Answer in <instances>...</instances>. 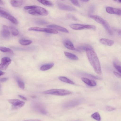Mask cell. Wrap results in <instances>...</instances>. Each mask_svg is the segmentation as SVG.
Listing matches in <instances>:
<instances>
[{
    "label": "cell",
    "mask_w": 121,
    "mask_h": 121,
    "mask_svg": "<svg viewBox=\"0 0 121 121\" xmlns=\"http://www.w3.org/2000/svg\"><path fill=\"white\" fill-rule=\"evenodd\" d=\"M2 36L5 39H8L9 37L10 33L7 27L5 25L3 26L2 31Z\"/></svg>",
    "instance_id": "obj_12"
},
{
    "label": "cell",
    "mask_w": 121,
    "mask_h": 121,
    "mask_svg": "<svg viewBox=\"0 0 121 121\" xmlns=\"http://www.w3.org/2000/svg\"><path fill=\"white\" fill-rule=\"evenodd\" d=\"M68 17L70 18L73 19V20H77V19L73 15L69 14L68 15Z\"/></svg>",
    "instance_id": "obj_40"
},
{
    "label": "cell",
    "mask_w": 121,
    "mask_h": 121,
    "mask_svg": "<svg viewBox=\"0 0 121 121\" xmlns=\"http://www.w3.org/2000/svg\"><path fill=\"white\" fill-rule=\"evenodd\" d=\"M46 33L53 34H56L58 32L56 30L50 28H46Z\"/></svg>",
    "instance_id": "obj_28"
},
{
    "label": "cell",
    "mask_w": 121,
    "mask_h": 121,
    "mask_svg": "<svg viewBox=\"0 0 121 121\" xmlns=\"http://www.w3.org/2000/svg\"><path fill=\"white\" fill-rule=\"evenodd\" d=\"M113 73L117 77L120 78H121V76L120 74L115 71H113Z\"/></svg>",
    "instance_id": "obj_39"
},
{
    "label": "cell",
    "mask_w": 121,
    "mask_h": 121,
    "mask_svg": "<svg viewBox=\"0 0 121 121\" xmlns=\"http://www.w3.org/2000/svg\"><path fill=\"white\" fill-rule=\"evenodd\" d=\"M8 101L12 104L13 109H19L24 106L25 104V103L23 101L17 99H10Z\"/></svg>",
    "instance_id": "obj_5"
},
{
    "label": "cell",
    "mask_w": 121,
    "mask_h": 121,
    "mask_svg": "<svg viewBox=\"0 0 121 121\" xmlns=\"http://www.w3.org/2000/svg\"><path fill=\"white\" fill-rule=\"evenodd\" d=\"M10 3L13 7H17L21 5L23 3V1L21 0H11Z\"/></svg>",
    "instance_id": "obj_19"
},
{
    "label": "cell",
    "mask_w": 121,
    "mask_h": 121,
    "mask_svg": "<svg viewBox=\"0 0 121 121\" xmlns=\"http://www.w3.org/2000/svg\"><path fill=\"white\" fill-rule=\"evenodd\" d=\"M11 15L6 9L0 7V16L8 19L9 17Z\"/></svg>",
    "instance_id": "obj_13"
},
{
    "label": "cell",
    "mask_w": 121,
    "mask_h": 121,
    "mask_svg": "<svg viewBox=\"0 0 121 121\" xmlns=\"http://www.w3.org/2000/svg\"><path fill=\"white\" fill-rule=\"evenodd\" d=\"M37 1L44 5L49 6H52L53 5L52 3L48 0H39Z\"/></svg>",
    "instance_id": "obj_25"
},
{
    "label": "cell",
    "mask_w": 121,
    "mask_h": 121,
    "mask_svg": "<svg viewBox=\"0 0 121 121\" xmlns=\"http://www.w3.org/2000/svg\"><path fill=\"white\" fill-rule=\"evenodd\" d=\"M24 121H40V120L38 119H32L27 120Z\"/></svg>",
    "instance_id": "obj_42"
},
{
    "label": "cell",
    "mask_w": 121,
    "mask_h": 121,
    "mask_svg": "<svg viewBox=\"0 0 121 121\" xmlns=\"http://www.w3.org/2000/svg\"><path fill=\"white\" fill-rule=\"evenodd\" d=\"M28 30L29 31H35L46 32V28H44L38 27H32L29 28Z\"/></svg>",
    "instance_id": "obj_20"
},
{
    "label": "cell",
    "mask_w": 121,
    "mask_h": 121,
    "mask_svg": "<svg viewBox=\"0 0 121 121\" xmlns=\"http://www.w3.org/2000/svg\"><path fill=\"white\" fill-rule=\"evenodd\" d=\"M18 96L20 98L23 100H27L26 98L23 96L21 95H18Z\"/></svg>",
    "instance_id": "obj_41"
},
{
    "label": "cell",
    "mask_w": 121,
    "mask_h": 121,
    "mask_svg": "<svg viewBox=\"0 0 121 121\" xmlns=\"http://www.w3.org/2000/svg\"><path fill=\"white\" fill-rule=\"evenodd\" d=\"M19 43L23 45H27L31 44L32 41L30 40L21 39L19 41Z\"/></svg>",
    "instance_id": "obj_23"
},
{
    "label": "cell",
    "mask_w": 121,
    "mask_h": 121,
    "mask_svg": "<svg viewBox=\"0 0 121 121\" xmlns=\"http://www.w3.org/2000/svg\"><path fill=\"white\" fill-rule=\"evenodd\" d=\"M99 42L102 44L108 46H112L114 43L113 41L105 38L101 39Z\"/></svg>",
    "instance_id": "obj_14"
},
{
    "label": "cell",
    "mask_w": 121,
    "mask_h": 121,
    "mask_svg": "<svg viewBox=\"0 0 121 121\" xmlns=\"http://www.w3.org/2000/svg\"><path fill=\"white\" fill-rule=\"evenodd\" d=\"M89 16L91 18L102 25L106 21L101 17L97 15H90Z\"/></svg>",
    "instance_id": "obj_15"
},
{
    "label": "cell",
    "mask_w": 121,
    "mask_h": 121,
    "mask_svg": "<svg viewBox=\"0 0 121 121\" xmlns=\"http://www.w3.org/2000/svg\"><path fill=\"white\" fill-rule=\"evenodd\" d=\"M57 4L58 7L60 9L69 11H76V9L74 7L62 3L58 2Z\"/></svg>",
    "instance_id": "obj_8"
},
{
    "label": "cell",
    "mask_w": 121,
    "mask_h": 121,
    "mask_svg": "<svg viewBox=\"0 0 121 121\" xmlns=\"http://www.w3.org/2000/svg\"></svg>",
    "instance_id": "obj_50"
},
{
    "label": "cell",
    "mask_w": 121,
    "mask_h": 121,
    "mask_svg": "<svg viewBox=\"0 0 121 121\" xmlns=\"http://www.w3.org/2000/svg\"><path fill=\"white\" fill-rule=\"evenodd\" d=\"M11 59L8 57H4L1 59L0 64V69L2 70H5L11 63Z\"/></svg>",
    "instance_id": "obj_6"
},
{
    "label": "cell",
    "mask_w": 121,
    "mask_h": 121,
    "mask_svg": "<svg viewBox=\"0 0 121 121\" xmlns=\"http://www.w3.org/2000/svg\"><path fill=\"white\" fill-rule=\"evenodd\" d=\"M8 78H0V82H6L8 80Z\"/></svg>",
    "instance_id": "obj_38"
},
{
    "label": "cell",
    "mask_w": 121,
    "mask_h": 121,
    "mask_svg": "<svg viewBox=\"0 0 121 121\" xmlns=\"http://www.w3.org/2000/svg\"><path fill=\"white\" fill-rule=\"evenodd\" d=\"M115 109V108L112 107L108 106L106 107V109L108 111H111Z\"/></svg>",
    "instance_id": "obj_35"
},
{
    "label": "cell",
    "mask_w": 121,
    "mask_h": 121,
    "mask_svg": "<svg viewBox=\"0 0 121 121\" xmlns=\"http://www.w3.org/2000/svg\"><path fill=\"white\" fill-rule=\"evenodd\" d=\"M91 76L92 77L94 78H95L96 79H101L100 78L96 76H94L92 75H91Z\"/></svg>",
    "instance_id": "obj_43"
},
{
    "label": "cell",
    "mask_w": 121,
    "mask_h": 121,
    "mask_svg": "<svg viewBox=\"0 0 121 121\" xmlns=\"http://www.w3.org/2000/svg\"><path fill=\"white\" fill-rule=\"evenodd\" d=\"M64 53L65 56L69 59L74 60H78V57L74 54L66 52H65Z\"/></svg>",
    "instance_id": "obj_18"
},
{
    "label": "cell",
    "mask_w": 121,
    "mask_h": 121,
    "mask_svg": "<svg viewBox=\"0 0 121 121\" xmlns=\"http://www.w3.org/2000/svg\"><path fill=\"white\" fill-rule=\"evenodd\" d=\"M58 78L59 80L63 82L72 84H74L73 82L65 77L60 76Z\"/></svg>",
    "instance_id": "obj_22"
},
{
    "label": "cell",
    "mask_w": 121,
    "mask_h": 121,
    "mask_svg": "<svg viewBox=\"0 0 121 121\" xmlns=\"http://www.w3.org/2000/svg\"><path fill=\"white\" fill-rule=\"evenodd\" d=\"M118 34L120 35H121V30H118Z\"/></svg>",
    "instance_id": "obj_45"
},
{
    "label": "cell",
    "mask_w": 121,
    "mask_h": 121,
    "mask_svg": "<svg viewBox=\"0 0 121 121\" xmlns=\"http://www.w3.org/2000/svg\"><path fill=\"white\" fill-rule=\"evenodd\" d=\"M9 28L13 35L16 36L18 34L19 32L18 30L15 27L12 26H10Z\"/></svg>",
    "instance_id": "obj_27"
},
{
    "label": "cell",
    "mask_w": 121,
    "mask_h": 121,
    "mask_svg": "<svg viewBox=\"0 0 121 121\" xmlns=\"http://www.w3.org/2000/svg\"><path fill=\"white\" fill-rule=\"evenodd\" d=\"M88 25H85L79 24H72L70 25V27L72 29L75 30H82L87 29Z\"/></svg>",
    "instance_id": "obj_11"
},
{
    "label": "cell",
    "mask_w": 121,
    "mask_h": 121,
    "mask_svg": "<svg viewBox=\"0 0 121 121\" xmlns=\"http://www.w3.org/2000/svg\"><path fill=\"white\" fill-rule=\"evenodd\" d=\"M0 51L4 52H7L13 54V53L12 50L6 47H0Z\"/></svg>",
    "instance_id": "obj_26"
},
{
    "label": "cell",
    "mask_w": 121,
    "mask_h": 121,
    "mask_svg": "<svg viewBox=\"0 0 121 121\" xmlns=\"http://www.w3.org/2000/svg\"><path fill=\"white\" fill-rule=\"evenodd\" d=\"M45 94H51L59 96H64L72 94L69 91L62 89H53L46 91L43 93Z\"/></svg>",
    "instance_id": "obj_2"
},
{
    "label": "cell",
    "mask_w": 121,
    "mask_h": 121,
    "mask_svg": "<svg viewBox=\"0 0 121 121\" xmlns=\"http://www.w3.org/2000/svg\"><path fill=\"white\" fill-rule=\"evenodd\" d=\"M115 1H117V2H118L120 3H121V0H115Z\"/></svg>",
    "instance_id": "obj_48"
},
{
    "label": "cell",
    "mask_w": 121,
    "mask_h": 121,
    "mask_svg": "<svg viewBox=\"0 0 121 121\" xmlns=\"http://www.w3.org/2000/svg\"><path fill=\"white\" fill-rule=\"evenodd\" d=\"M79 121V120H76V121Z\"/></svg>",
    "instance_id": "obj_49"
},
{
    "label": "cell",
    "mask_w": 121,
    "mask_h": 121,
    "mask_svg": "<svg viewBox=\"0 0 121 121\" xmlns=\"http://www.w3.org/2000/svg\"><path fill=\"white\" fill-rule=\"evenodd\" d=\"M36 5H31L30 6H25L24 7V9L26 10L31 9L34 8Z\"/></svg>",
    "instance_id": "obj_36"
},
{
    "label": "cell",
    "mask_w": 121,
    "mask_h": 121,
    "mask_svg": "<svg viewBox=\"0 0 121 121\" xmlns=\"http://www.w3.org/2000/svg\"><path fill=\"white\" fill-rule=\"evenodd\" d=\"M91 117L93 119L98 121H100L101 120V118L99 113L97 112H95L92 114Z\"/></svg>",
    "instance_id": "obj_24"
},
{
    "label": "cell",
    "mask_w": 121,
    "mask_h": 121,
    "mask_svg": "<svg viewBox=\"0 0 121 121\" xmlns=\"http://www.w3.org/2000/svg\"><path fill=\"white\" fill-rule=\"evenodd\" d=\"M35 23L38 25H43L47 24L48 22L46 21L43 20H39L35 22Z\"/></svg>",
    "instance_id": "obj_29"
},
{
    "label": "cell",
    "mask_w": 121,
    "mask_h": 121,
    "mask_svg": "<svg viewBox=\"0 0 121 121\" xmlns=\"http://www.w3.org/2000/svg\"><path fill=\"white\" fill-rule=\"evenodd\" d=\"M54 65V64L53 63L46 64L42 66L40 69L41 71L47 70L52 68Z\"/></svg>",
    "instance_id": "obj_21"
},
{
    "label": "cell",
    "mask_w": 121,
    "mask_h": 121,
    "mask_svg": "<svg viewBox=\"0 0 121 121\" xmlns=\"http://www.w3.org/2000/svg\"><path fill=\"white\" fill-rule=\"evenodd\" d=\"M28 13L31 15H36L46 16L48 14V12L45 8L36 5L33 9L30 10Z\"/></svg>",
    "instance_id": "obj_3"
},
{
    "label": "cell",
    "mask_w": 121,
    "mask_h": 121,
    "mask_svg": "<svg viewBox=\"0 0 121 121\" xmlns=\"http://www.w3.org/2000/svg\"><path fill=\"white\" fill-rule=\"evenodd\" d=\"M3 4V2L2 1L0 0V4Z\"/></svg>",
    "instance_id": "obj_47"
},
{
    "label": "cell",
    "mask_w": 121,
    "mask_h": 121,
    "mask_svg": "<svg viewBox=\"0 0 121 121\" xmlns=\"http://www.w3.org/2000/svg\"><path fill=\"white\" fill-rule=\"evenodd\" d=\"M64 44L67 48L71 50H74L75 48L72 42L70 40L66 39L64 42Z\"/></svg>",
    "instance_id": "obj_16"
},
{
    "label": "cell",
    "mask_w": 121,
    "mask_h": 121,
    "mask_svg": "<svg viewBox=\"0 0 121 121\" xmlns=\"http://www.w3.org/2000/svg\"><path fill=\"white\" fill-rule=\"evenodd\" d=\"M102 25L109 34L111 35H113V33L112 31L111 30L108 24L106 21Z\"/></svg>",
    "instance_id": "obj_17"
},
{
    "label": "cell",
    "mask_w": 121,
    "mask_h": 121,
    "mask_svg": "<svg viewBox=\"0 0 121 121\" xmlns=\"http://www.w3.org/2000/svg\"><path fill=\"white\" fill-rule=\"evenodd\" d=\"M70 1L74 5L80 7V5L77 0H71Z\"/></svg>",
    "instance_id": "obj_34"
},
{
    "label": "cell",
    "mask_w": 121,
    "mask_h": 121,
    "mask_svg": "<svg viewBox=\"0 0 121 121\" xmlns=\"http://www.w3.org/2000/svg\"><path fill=\"white\" fill-rule=\"evenodd\" d=\"M113 66L120 73H121V69L120 66L117 65L116 63L114 62L113 63Z\"/></svg>",
    "instance_id": "obj_32"
},
{
    "label": "cell",
    "mask_w": 121,
    "mask_h": 121,
    "mask_svg": "<svg viewBox=\"0 0 121 121\" xmlns=\"http://www.w3.org/2000/svg\"><path fill=\"white\" fill-rule=\"evenodd\" d=\"M81 79L83 82L90 86L91 83V80L87 78L83 77Z\"/></svg>",
    "instance_id": "obj_31"
},
{
    "label": "cell",
    "mask_w": 121,
    "mask_h": 121,
    "mask_svg": "<svg viewBox=\"0 0 121 121\" xmlns=\"http://www.w3.org/2000/svg\"><path fill=\"white\" fill-rule=\"evenodd\" d=\"M47 27L54 29H56L60 31L66 33H69L68 30L66 28L60 26L55 25H48Z\"/></svg>",
    "instance_id": "obj_10"
},
{
    "label": "cell",
    "mask_w": 121,
    "mask_h": 121,
    "mask_svg": "<svg viewBox=\"0 0 121 121\" xmlns=\"http://www.w3.org/2000/svg\"><path fill=\"white\" fill-rule=\"evenodd\" d=\"M90 47H89L88 46H87V45H84L82 46L79 47L78 48V49L79 50H86V49Z\"/></svg>",
    "instance_id": "obj_33"
},
{
    "label": "cell",
    "mask_w": 121,
    "mask_h": 121,
    "mask_svg": "<svg viewBox=\"0 0 121 121\" xmlns=\"http://www.w3.org/2000/svg\"><path fill=\"white\" fill-rule=\"evenodd\" d=\"M33 109L35 112L43 115H46L47 111L44 105L39 103H35L32 105Z\"/></svg>",
    "instance_id": "obj_4"
},
{
    "label": "cell",
    "mask_w": 121,
    "mask_h": 121,
    "mask_svg": "<svg viewBox=\"0 0 121 121\" xmlns=\"http://www.w3.org/2000/svg\"><path fill=\"white\" fill-rule=\"evenodd\" d=\"M83 2H87L89 1V0H81Z\"/></svg>",
    "instance_id": "obj_46"
},
{
    "label": "cell",
    "mask_w": 121,
    "mask_h": 121,
    "mask_svg": "<svg viewBox=\"0 0 121 121\" xmlns=\"http://www.w3.org/2000/svg\"><path fill=\"white\" fill-rule=\"evenodd\" d=\"M17 82L19 86L21 89H23L25 87V84L24 82L20 80H17Z\"/></svg>",
    "instance_id": "obj_30"
},
{
    "label": "cell",
    "mask_w": 121,
    "mask_h": 121,
    "mask_svg": "<svg viewBox=\"0 0 121 121\" xmlns=\"http://www.w3.org/2000/svg\"><path fill=\"white\" fill-rule=\"evenodd\" d=\"M91 83L90 85V86H96V82L93 80H91Z\"/></svg>",
    "instance_id": "obj_37"
},
{
    "label": "cell",
    "mask_w": 121,
    "mask_h": 121,
    "mask_svg": "<svg viewBox=\"0 0 121 121\" xmlns=\"http://www.w3.org/2000/svg\"><path fill=\"white\" fill-rule=\"evenodd\" d=\"M88 60L95 73L100 75L101 70L99 62L96 53L91 47L85 50Z\"/></svg>",
    "instance_id": "obj_1"
},
{
    "label": "cell",
    "mask_w": 121,
    "mask_h": 121,
    "mask_svg": "<svg viewBox=\"0 0 121 121\" xmlns=\"http://www.w3.org/2000/svg\"><path fill=\"white\" fill-rule=\"evenodd\" d=\"M5 73L2 71L0 70V76L3 75Z\"/></svg>",
    "instance_id": "obj_44"
},
{
    "label": "cell",
    "mask_w": 121,
    "mask_h": 121,
    "mask_svg": "<svg viewBox=\"0 0 121 121\" xmlns=\"http://www.w3.org/2000/svg\"><path fill=\"white\" fill-rule=\"evenodd\" d=\"M106 11L109 13L114 14L118 15H121V10L120 9L108 7H106Z\"/></svg>",
    "instance_id": "obj_9"
},
{
    "label": "cell",
    "mask_w": 121,
    "mask_h": 121,
    "mask_svg": "<svg viewBox=\"0 0 121 121\" xmlns=\"http://www.w3.org/2000/svg\"><path fill=\"white\" fill-rule=\"evenodd\" d=\"M81 102L80 100H74L65 103L63 105V106L65 108H71L78 105Z\"/></svg>",
    "instance_id": "obj_7"
}]
</instances>
